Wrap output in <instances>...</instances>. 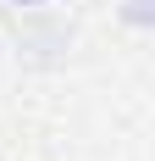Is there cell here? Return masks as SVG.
Returning <instances> with one entry per match:
<instances>
[{
  "label": "cell",
  "instance_id": "obj_1",
  "mask_svg": "<svg viewBox=\"0 0 155 161\" xmlns=\"http://www.w3.org/2000/svg\"><path fill=\"white\" fill-rule=\"evenodd\" d=\"M67 45H72V28L56 22V17H28L22 33H17V56H22V61H39V67L61 61Z\"/></svg>",
  "mask_w": 155,
  "mask_h": 161
},
{
  "label": "cell",
  "instance_id": "obj_2",
  "mask_svg": "<svg viewBox=\"0 0 155 161\" xmlns=\"http://www.w3.org/2000/svg\"><path fill=\"white\" fill-rule=\"evenodd\" d=\"M122 22L127 28H155V0H122Z\"/></svg>",
  "mask_w": 155,
  "mask_h": 161
},
{
  "label": "cell",
  "instance_id": "obj_3",
  "mask_svg": "<svg viewBox=\"0 0 155 161\" xmlns=\"http://www.w3.org/2000/svg\"><path fill=\"white\" fill-rule=\"evenodd\" d=\"M11 6H28V11H39V6H50V0H11Z\"/></svg>",
  "mask_w": 155,
  "mask_h": 161
}]
</instances>
